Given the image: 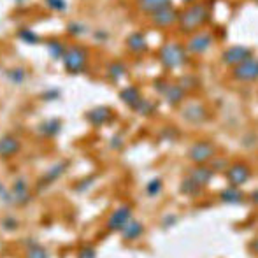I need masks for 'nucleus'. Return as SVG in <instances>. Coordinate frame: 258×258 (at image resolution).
I'll list each match as a JSON object with an SVG mask.
<instances>
[{
  "instance_id": "10",
  "label": "nucleus",
  "mask_w": 258,
  "mask_h": 258,
  "mask_svg": "<svg viewBox=\"0 0 258 258\" xmlns=\"http://www.w3.org/2000/svg\"><path fill=\"white\" fill-rule=\"evenodd\" d=\"M130 220H132V209L128 206H121L111 214L107 221V228L109 230H121Z\"/></svg>"
},
{
  "instance_id": "38",
  "label": "nucleus",
  "mask_w": 258,
  "mask_h": 258,
  "mask_svg": "<svg viewBox=\"0 0 258 258\" xmlns=\"http://www.w3.org/2000/svg\"><path fill=\"white\" fill-rule=\"evenodd\" d=\"M251 201L255 202V204H258V190H256V191H253V194H251Z\"/></svg>"
},
{
  "instance_id": "26",
  "label": "nucleus",
  "mask_w": 258,
  "mask_h": 258,
  "mask_svg": "<svg viewBox=\"0 0 258 258\" xmlns=\"http://www.w3.org/2000/svg\"><path fill=\"white\" fill-rule=\"evenodd\" d=\"M18 37H20L23 42H27L28 46L37 44V42L41 41V39H39V35L35 34L34 30H30V28H21V30L18 32Z\"/></svg>"
},
{
  "instance_id": "37",
  "label": "nucleus",
  "mask_w": 258,
  "mask_h": 258,
  "mask_svg": "<svg viewBox=\"0 0 258 258\" xmlns=\"http://www.w3.org/2000/svg\"><path fill=\"white\" fill-rule=\"evenodd\" d=\"M251 251H253V253H256V255H258V237H256V239H253V241H251Z\"/></svg>"
},
{
  "instance_id": "25",
  "label": "nucleus",
  "mask_w": 258,
  "mask_h": 258,
  "mask_svg": "<svg viewBox=\"0 0 258 258\" xmlns=\"http://www.w3.org/2000/svg\"><path fill=\"white\" fill-rule=\"evenodd\" d=\"M7 78L11 79V83L14 85H21V83L27 79V71L23 67H14L11 71H7Z\"/></svg>"
},
{
  "instance_id": "28",
  "label": "nucleus",
  "mask_w": 258,
  "mask_h": 258,
  "mask_svg": "<svg viewBox=\"0 0 258 258\" xmlns=\"http://www.w3.org/2000/svg\"><path fill=\"white\" fill-rule=\"evenodd\" d=\"M107 74H109V78H111L112 81H118L119 78H123V76H125V65H123L121 61H114L112 65H109Z\"/></svg>"
},
{
  "instance_id": "2",
  "label": "nucleus",
  "mask_w": 258,
  "mask_h": 258,
  "mask_svg": "<svg viewBox=\"0 0 258 258\" xmlns=\"http://www.w3.org/2000/svg\"><path fill=\"white\" fill-rule=\"evenodd\" d=\"M160 61L167 69H177L186 61V49L177 42H169L160 49Z\"/></svg>"
},
{
  "instance_id": "31",
  "label": "nucleus",
  "mask_w": 258,
  "mask_h": 258,
  "mask_svg": "<svg viewBox=\"0 0 258 258\" xmlns=\"http://www.w3.org/2000/svg\"><path fill=\"white\" fill-rule=\"evenodd\" d=\"M69 32H71L72 35H76V37H79V35H85L86 34V25L85 23H78V21H72V23L69 25Z\"/></svg>"
},
{
  "instance_id": "32",
  "label": "nucleus",
  "mask_w": 258,
  "mask_h": 258,
  "mask_svg": "<svg viewBox=\"0 0 258 258\" xmlns=\"http://www.w3.org/2000/svg\"><path fill=\"white\" fill-rule=\"evenodd\" d=\"M160 190H162V181H160V179L150 181V183H148V186H146V194L150 195V197H155V195H158Z\"/></svg>"
},
{
  "instance_id": "16",
  "label": "nucleus",
  "mask_w": 258,
  "mask_h": 258,
  "mask_svg": "<svg viewBox=\"0 0 258 258\" xmlns=\"http://www.w3.org/2000/svg\"><path fill=\"white\" fill-rule=\"evenodd\" d=\"M126 48L132 53H144L148 49V41L144 37V34L141 32H134L126 37Z\"/></svg>"
},
{
  "instance_id": "33",
  "label": "nucleus",
  "mask_w": 258,
  "mask_h": 258,
  "mask_svg": "<svg viewBox=\"0 0 258 258\" xmlns=\"http://www.w3.org/2000/svg\"><path fill=\"white\" fill-rule=\"evenodd\" d=\"M46 6L53 11H58V13L67 9V2H65V0H46Z\"/></svg>"
},
{
  "instance_id": "21",
  "label": "nucleus",
  "mask_w": 258,
  "mask_h": 258,
  "mask_svg": "<svg viewBox=\"0 0 258 258\" xmlns=\"http://www.w3.org/2000/svg\"><path fill=\"white\" fill-rule=\"evenodd\" d=\"M220 197H221V201L227 202V204H239V202H242L244 195H242V191L239 190V188L228 186V188H225V190L221 191Z\"/></svg>"
},
{
  "instance_id": "1",
  "label": "nucleus",
  "mask_w": 258,
  "mask_h": 258,
  "mask_svg": "<svg viewBox=\"0 0 258 258\" xmlns=\"http://www.w3.org/2000/svg\"><path fill=\"white\" fill-rule=\"evenodd\" d=\"M209 20V9L204 4H191L183 14H179V23L184 32H195Z\"/></svg>"
},
{
  "instance_id": "40",
  "label": "nucleus",
  "mask_w": 258,
  "mask_h": 258,
  "mask_svg": "<svg viewBox=\"0 0 258 258\" xmlns=\"http://www.w3.org/2000/svg\"><path fill=\"white\" fill-rule=\"evenodd\" d=\"M20 2H21V0H20Z\"/></svg>"
},
{
  "instance_id": "39",
  "label": "nucleus",
  "mask_w": 258,
  "mask_h": 258,
  "mask_svg": "<svg viewBox=\"0 0 258 258\" xmlns=\"http://www.w3.org/2000/svg\"><path fill=\"white\" fill-rule=\"evenodd\" d=\"M184 4H194V2H197V0H183Z\"/></svg>"
},
{
  "instance_id": "22",
  "label": "nucleus",
  "mask_w": 258,
  "mask_h": 258,
  "mask_svg": "<svg viewBox=\"0 0 258 258\" xmlns=\"http://www.w3.org/2000/svg\"><path fill=\"white\" fill-rule=\"evenodd\" d=\"M60 128H61V121L60 119H56V118H53V119H48V121H44L41 125V134L42 136H46V137H54L58 132H60Z\"/></svg>"
},
{
  "instance_id": "5",
  "label": "nucleus",
  "mask_w": 258,
  "mask_h": 258,
  "mask_svg": "<svg viewBox=\"0 0 258 258\" xmlns=\"http://www.w3.org/2000/svg\"><path fill=\"white\" fill-rule=\"evenodd\" d=\"M234 78L242 83H253L258 81V58L249 56L242 63L234 67Z\"/></svg>"
},
{
  "instance_id": "23",
  "label": "nucleus",
  "mask_w": 258,
  "mask_h": 258,
  "mask_svg": "<svg viewBox=\"0 0 258 258\" xmlns=\"http://www.w3.org/2000/svg\"><path fill=\"white\" fill-rule=\"evenodd\" d=\"M48 51L54 60H61V56H63L65 51H67V48H65L63 42H60V41H49L48 42Z\"/></svg>"
},
{
  "instance_id": "17",
  "label": "nucleus",
  "mask_w": 258,
  "mask_h": 258,
  "mask_svg": "<svg viewBox=\"0 0 258 258\" xmlns=\"http://www.w3.org/2000/svg\"><path fill=\"white\" fill-rule=\"evenodd\" d=\"M137 4H139V9L143 13L155 14L158 11L165 9V7H170L172 0H137Z\"/></svg>"
},
{
  "instance_id": "29",
  "label": "nucleus",
  "mask_w": 258,
  "mask_h": 258,
  "mask_svg": "<svg viewBox=\"0 0 258 258\" xmlns=\"http://www.w3.org/2000/svg\"><path fill=\"white\" fill-rule=\"evenodd\" d=\"M27 258H49L48 251H46V248H42L41 244H32L30 248L27 249Z\"/></svg>"
},
{
  "instance_id": "4",
  "label": "nucleus",
  "mask_w": 258,
  "mask_h": 258,
  "mask_svg": "<svg viewBox=\"0 0 258 258\" xmlns=\"http://www.w3.org/2000/svg\"><path fill=\"white\" fill-rule=\"evenodd\" d=\"M214 155H216V148H214L213 143H207V141H199L188 151L190 160L197 165H206L207 162L214 158Z\"/></svg>"
},
{
  "instance_id": "18",
  "label": "nucleus",
  "mask_w": 258,
  "mask_h": 258,
  "mask_svg": "<svg viewBox=\"0 0 258 258\" xmlns=\"http://www.w3.org/2000/svg\"><path fill=\"white\" fill-rule=\"evenodd\" d=\"M119 232H121V235H123L125 241H136V239H139L141 235H143L144 227H143V223H139V221L130 220Z\"/></svg>"
},
{
  "instance_id": "12",
  "label": "nucleus",
  "mask_w": 258,
  "mask_h": 258,
  "mask_svg": "<svg viewBox=\"0 0 258 258\" xmlns=\"http://www.w3.org/2000/svg\"><path fill=\"white\" fill-rule=\"evenodd\" d=\"M183 118L186 119L188 123H194V125H197V123H202L207 118V111H206V107L202 104L190 102V104L184 105Z\"/></svg>"
},
{
  "instance_id": "9",
  "label": "nucleus",
  "mask_w": 258,
  "mask_h": 258,
  "mask_svg": "<svg viewBox=\"0 0 258 258\" xmlns=\"http://www.w3.org/2000/svg\"><path fill=\"white\" fill-rule=\"evenodd\" d=\"M251 56V51H249L246 46H232L228 48L227 51L223 53V63L225 65H230V67H235V65L242 63L244 60Z\"/></svg>"
},
{
  "instance_id": "35",
  "label": "nucleus",
  "mask_w": 258,
  "mask_h": 258,
  "mask_svg": "<svg viewBox=\"0 0 258 258\" xmlns=\"http://www.w3.org/2000/svg\"><path fill=\"white\" fill-rule=\"evenodd\" d=\"M78 258H97V251L95 248H92V246H85V248L79 251V256Z\"/></svg>"
},
{
  "instance_id": "34",
  "label": "nucleus",
  "mask_w": 258,
  "mask_h": 258,
  "mask_svg": "<svg viewBox=\"0 0 258 258\" xmlns=\"http://www.w3.org/2000/svg\"><path fill=\"white\" fill-rule=\"evenodd\" d=\"M2 227L6 228V230H14V228L18 227V220L14 216H6L2 220Z\"/></svg>"
},
{
  "instance_id": "20",
  "label": "nucleus",
  "mask_w": 258,
  "mask_h": 258,
  "mask_svg": "<svg viewBox=\"0 0 258 258\" xmlns=\"http://www.w3.org/2000/svg\"><path fill=\"white\" fill-rule=\"evenodd\" d=\"M119 99H121L126 105H130L132 109H136L143 97H141L139 90H137L136 86H128V88H123L121 92H119Z\"/></svg>"
},
{
  "instance_id": "3",
  "label": "nucleus",
  "mask_w": 258,
  "mask_h": 258,
  "mask_svg": "<svg viewBox=\"0 0 258 258\" xmlns=\"http://www.w3.org/2000/svg\"><path fill=\"white\" fill-rule=\"evenodd\" d=\"M61 61H63V67L67 72L79 74L86 65V51L81 48H67V51L61 56Z\"/></svg>"
},
{
  "instance_id": "19",
  "label": "nucleus",
  "mask_w": 258,
  "mask_h": 258,
  "mask_svg": "<svg viewBox=\"0 0 258 258\" xmlns=\"http://www.w3.org/2000/svg\"><path fill=\"white\" fill-rule=\"evenodd\" d=\"M163 97H165L167 104L170 105H177L183 102L184 99V90L177 85H169L165 90H163Z\"/></svg>"
},
{
  "instance_id": "14",
  "label": "nucleus",
  "mask_w": 258,
  "mask_h": 258,
  "mask_svg": "<svg viewBox=\"0 0 258 258\" xmlns=\"http://www.w3.org/2000/svg\"><path fill=\"white\" fill-rule=\"evenodd\" d=\"M20 151V141L16 139L11 134H6V136L0 137V156L2 158H11Z\"/></svg>"
},
{
  "instance_id": "11",
  "label": "nucleus",
  "mask_w": 258,
  "mask_h": 258,
  "mask_svg": "<svg viewBox=\"0 0 258 258\" xmlns=\"http://www.w3.org/2000/svg\"><path fill=\"white\" fill-rule=\"evenodd\" d=\"M151 18H153V23L156 27L167 28V27H172V25L179 20V14H177V11L170 6V7H165V9L158 11V13L151 14Z\"/></svg>"
},
{
  "instance_id": "27",
  "label": "nucleus",
  "mask_w": 258,
  "mask_h": 258,
  "mask_svg": "<svg viewBox=\"0 0 258 258\" xmlns=\"http://www.w3.org/2000/svg\"><path fill=\"white\" fill-rule=\"evenodd\" d=\"M202 186H199L197 183H195L191 177H186V179L183 181V184H181V194L184 195H197L199 191H201Z\"/></svg>"
},
{
  "instance_id": "30",
  "label": "nucleus",
  "mask_w": 258,
  "mask_h": 258,
  "mask_svg": "<svg viewBox=\"0 0 258 258\" xmlns=\"http://www.w3.org/2000/svg\"><path fill=\"white\" fill-rule=\"evenodd\" d=\"M155 105L153 102H148V100H143L141 99V102L137 104V107L134 109V111H137V112H141V114H144V116H148V114H151V112L155 111Z\"/></svg>"
},
{
  "instance_id": "36",
  "label": "nucleus",
  "mask_w": 258,
  "mask_h": 258,
  "mask_svg": "<svg viewBox=\"0 0 258 258\" xmlns=\"http://www.w3.org/2000/svg\"><path fill=\"white\" fill-rule=\"evenodd\" d=\"M58 95H60V93H58V90H51V92H46L44 93V99L51 100V99H56Z\"/></svg>"
},
{
  "instance_id": "41",
  "label": "nucleus",
  "mask_w": 258,
  "mask_h": 258,
  "mask_svg": "<svg viewBox=\"0 0 258 258\" xmlns=\"http://www.w3.org/2000/svg\"><path fill=\"white\" fill-rule=\"evenodd\" d=\"M256 2H258V0H256Z\"/></svg>"
},
{
  "instance_id": "7",
  "label": "nucleus",
  "mask_w": 258,
  "mask_h": 258,
  "mask_svg": "<svg viewBox=\"0 0 258 258\" xmlns=\"http://www.w3.org/2000/svg\"><path fill=\"white\" fill-rule=\"evenodd\" d=\"M213 46V35L207 32H197L190 37V41L186 42V51L194 54H202Z\"/></svg>"
},
{
  "instance_id": "13",
  "label": "nucleus",
  "mask_w": 258,
  "mask_h": 258,
  "mask_svg": "<svg viewBox=\"0 0 258 258\" xmlns=\"http://www.w3.org/2000/svg\"><path fill=\"white\" fill-rule=\"evenodd\" d=\"M112 118V111L105 105H99V107L92 109V111L86 114V119L88 123H92L93 126H102L107 121H111Z\"/></svg>"
},
{
  "instance_id": "8",
  "label": "nucleus",
  "mask_w": 258,
  "mask_h": 258,
  "mask_svg": "<svg viewBox=\"0 0 258 258\" xmlns=\"http://www.w3.org/2000/svg\"><path fill=\"white\" fill-rule=\"evenodd\" d=\"M249 176H251V170H249V167L246 165V163H234V165L227 169L228 183L235 188L242 186V184L249 179Z\"/></svg>"
},
{
  "instance_id": "24",
  "label": "nucleus",
  "mask_w": 258,
  "mask_h": 258,
  "mask_svg": "<svg viewBox=\"0 0 258 258\" xmlns=\"http://www.w3.org/2000/svg\"><path fill=\"white\" fill-rule=\"evenodd\" d=\"M65 169H67V163H65V162L56 163V165H53L51 169H49L48 172H46L44 179L48 181V183H53L54 179H58V177H60L61 174L65 172Z\"/></svg>"
},
{
  "instance_id": "6",
  "label": "nucleus",
  "mask_w": 258,
  "mask_h": 258,
  "mask_svg": "<svg viewBox=\"0 0 258 258\" xmlns=\"http://www.w3.org/2000/svg\"><path fill=\"white\" fill-rule=\"evenodd\" d=\"M11 199H13V206H27L30 202V188L23 176L14 179L13 188H11Z\"/></svg>"
},
{
  "instance_id": "15",
  "label": "nucleus",
  "mask_w": 258,
  "mask_h": 258,
  "mask_svg": "<svg viewBox=\"0 0 258 258\" xmlns=\"http://www.w3.org/2000/svg\"><path fill=\"white\" fill-rule=\"evenodd\" d=\"M214 176V170L213 167H206V165H197L194 170H190V176L191 179L195 181V183L199 184V186H206L207 183H209L211 179H213Z\"/></svg>"
}]
</instances>
